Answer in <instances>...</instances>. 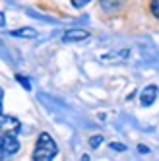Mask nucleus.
Wrapping results in <instances>:
<instances>
[{
	"label": "nucleus",
	"mask_w": 159,
	"mask_h": 161,
	"mask_svg": "<svg viewBox=\"0 0 159 161\" xmlns=\"http://www.w3.org/2000/svg\"><path fill=\"white\" fill-rule=\"evenodd\" d=\"M58 153V146L51 138V134L43 132L37 140V146L33 149V161H52V157Z\"/></svg>",
	"instance_id": "obj_1"
},
{
	"label": "nucleus",
	"mask_w": 159,
	"mask_h": 161,
	"mask_svg": "<svg viewBox=\"0 0 159 161\" xmlns=\"http://www.w3.org/2000/svg\"><path fill=\"white\" fill-rule=\"evenodd\" d=\"M0 130H4L6 134H14L16 136V132H19L21 130V122L16 119V117H12V114H0Z\"/></svg>",
	"instance_id": "obj_2"
},
{
	"label": "nucleus",
	"mask_w": 159,
	"mask_h": 161,
	"mask_svg": "<svg viewBox=\"0 0 159 161\" xmlns=\"http://www.w3.org/2000/svg\"><path fill=\"white\" fill-rule=\"evenodd\" d=\"M2 147H4V153H8V155L16 153L18 149H19L18 138H16L14 134H6V136H2Z\"/></svg>",
	"instance_id": "obj_3"
},
{
	"label": "nucleus",
	"mask_w": 159,
	"mask_h": 161,
	"mask_svg": "<svg viewBox=\"0 0 159 161\" xmlns=\"http://www.w3.org/2000/svg\"><path fill=\"white\" fill-rule=\"evenodd\" d=\"M87 37H89V33L84 31V29H70V31L64 33L62 41L64 43H76V41H85Z\"/></svg>",
	"instance_id": "obj_4"
},
{
	"label": "nucleus",
	"mask_w": 159,
	"mask_h": 161,
	"mask_svg": "<svg viewBox=\"0 0 159 161\" xmlns=\"http://www.w3.org/2000/svg\"><path fill=\"white\" fill-rule=\"evenodd\" d=\"M155 97H157V86H147V87H144L142 95H140V103L144 107H150L155 101Z\"/></svg>",
	"instance_id": "obj_5"
},
{
	"label": "nucleus",
	"mask_w": 159,
	"mask_h": 161,
	"mask_svg": "<svg viewBox=\"0 0 159 161\" xmlns=\"http://www.w3.org/2000/svg\"><path fill=\"white\" fill-rule=\"evenodd\" d=\"M10 35H12V37H27V39H33V37H37V31L31 29V27H24V29L10 31Z\"/></svg>",
	"instance_id": "obj_6"
},
{
	"label": "nucleus",
	"mask_w": 159,
	"mask_h": 161,
	"mask_svg": "<svg viewBox=\"0 0 159 161\" xmlns=\"http://www.w3.org/2000/svg\"><path fill=\"white\" fill-rule=\"evenodd\" d=\"M128 56V51H122L120 54H105L101 56V62H109V60H124Z\"/></svg>",
	"instance_id": "obj_7"
},
{
	"label": "nucleus",
	"mask_w": 159,
	"mask_h": 161,
	"mask_svg": "<svg viewBox=\"0 0 159 161\" xmlns=\"http://www.w3.org/2000/svg\"><path fill=\"white\" fill-rule=\"evenodd\" d=\"M101 142H103V136H101V134L89 138V146H91V147H99V144H101Z\"/></svg>",
	"instance_id": "obj_8"
},
{
	"label": "nucleus",
	"mask_w": 159,
	"mask_h": 161,
	"mask_svg": "<svg viewBox=\"0 0 159 161\" xmlns=\"http://www.w3.org/2000/svg\"><path fill=\"white\" fill-rule=\"evenodd\" d=\"M151 14L159 19V0H153L151 2Z\"/></svg>",
	"instance_id": "obj_9"
},
{
	"label": "nucleus",
	"mask_w": 159,
	"mask_h": 161,
	"mask_svg": "<svg viewBox=\"0 0 159 161\" xmlns=\"http://www.w3.org/2000/svg\"><path fill=\"white\" fill-rule=\"evenodd\" d=\"M72 4H74L76 8H82V6H85L87 2H85V0H84V2H82V0H72Z\"/></svg>",
	"instance_id": "obj_10"
},
{
	"label": "nucleus",
	"mask_w": 159,
	"mask_h": 161,
	"mask_svg": "<svg viewBox=\"0 0 159 161\" xmlns=\"http://www.w3.org/2000/svg\"><path fill=\"white\" fill-rule=\"evenodd\" d=\"M18 80H19L21 84H24V87H25V89H29V87H31V86H29V82H27L25 78H21V76H18Z\"/></svg>",
	"instance_id": "obj_11"
},
{
	"label": "nucleus",
	"mask_w": 159,
	"mask_h": 161,
	"mask_svg": "<svg viewBox=\"0 0 159 161\" xmlns=\"http://www.w3.org/2000/svg\"><path fill=\"white\" fill-rule=\"evenodd\" d=\"M2 97H4V91L0 87V114H2Z\"/></svg>",
	"instance_id": "obj_12"
},
{
	"label": "nucleus",
	"mask_w": 159,
	"mask_h": 161,
	"mask_svg": "<svg viewBox=\"0 0 159 161\" xmlns=\"http://www.w3.org/2000/svg\"><path fill=\"white\" fill-rule=\"evenodd\" d=\"M4 157V147H2V138H0V161H2Z\"/></svg>",
	"instance_id": "obj_13"
},
{
	"label": "nucleus",
	"mask_w": 159,
	"mask_h": 161,
	"mask_svg": "<svg viewBox=\"0 0 159 161\" xmlns=\"http://www.w3.org/2000/svg\"><path fill=\"white\" fill-rule=\"evenodd\" d=\"M112 149H120V152H122V149H126V147L120 146V144H112Z\"/></svg>",
	"instance_id": "obj_14"
},
{
	"label": "nucleus",
	"mask_w": 159,
	"mask_h": 161,
	"mask_svg": "<svg viewBox=\"0 0 159 161\" xmlns=\"http://www.w3.org/2000/svg\"><path fill=\"white\" fill-rule=\"evenodd\" d=\"M2 25H4V14L0 12V27H2Z\"/></svg>",
	"instance_id": "obj_15"
}]
</instances>
